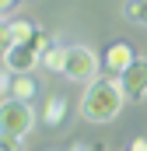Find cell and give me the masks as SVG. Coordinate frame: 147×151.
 <instances>
[{
	"label": "cell",
	"mask_w": 147,
	"mask_h": 151,
	"mask_svg": "<svg viewBox=\"0 0 147 151\" xmlns=\"http://www.w3.org/2000/svg\"><path fill=\"white\" fill-rule=\"evenodd\" d=\"M126 151H147V137H137V141H130V148Z\"/></svg>",
	"instance_id": "14"
},
{
	"label": "cell",
	"mask_w": 147,
	"mask_h": 151,
	"mask_svg": "<svg viewBox=\"0 0 147 151\" xmlns=\"http://www.w3.org/2000/svg\"><path fill=\"white\" fill-rule=\"evenodd\" d=\"M67 113H70V102L63 95H49L46 99V109H42V123L46 127H60L67 119Z\"/></svg>",
	"instance_id": "7"
},
{
	"label": "cell",
	"mask_w": 147,
	"mask_h": 151,
	"mask_svg": "<svg viewBox=\"0 0 147 151\" xmlns=\"http://www.w3.org/2000/svg\"><path fill=\"white\" fill-rule=\"evenodd\" d=\"M98 67H102V60L95 56V49H88V46H67L60 74L67 81H77V84H91L98 77Z\"/></svg>",
	"instance_id": "3"
},
{
	"label": "cell",
	"mask_w": 147,
	"mask_h": 151,
	"mask_svg": "<svg viewBox=\"0 0 147 151\" xmlns=\"http://www.w3.org/2000/svg\"><path fill=\"white\" fill-rule=\"evenodd\" d=\"M35 95H39L35 77H28V74H14V77H11V95H7V99H21V102H32Z\"/></svg>",
	"instance_id": "8"
},
{
	"label": "cell",
	"mask_w": 147,
	"mask_h": 151,
	"mask_svg": "<svg viewBox=\"0 0 147 151\" xmlns=\"http://www.w3.org/2000/svg\"><path fill=\"white\" fill-rule=\"evenodd\" d=\"M21 0H0V14H7V11H14Z\"/></svg>",
	"instance_id": "15"
},
{
	"label": "cell",
	"mask_w": 147,
	"mask_h": 151,
	"mask_svg": "<svg viewBox=\"0 0 147 151\" xmlns=\"http://www.w3.org/2000/svg\"><path fill=\"white\" fill-rule=\"evenodd\" d=\"M14 46V35H11V21H0V56Z\"/></svg>",
	"instance_id": "12"
},
{
	"label": "cell",
	"mask_w": 147,
	"mask_h": 151,
	"mask_svg": "<svg viewBox=\"0 0 147 151\" xmlns=\"http://www.w3.org/2000/svg\"><path fill=\"white\" fill-rule=\"evenodd\" d=\"M123 14H126V21L147 28V0H126L123 4Z\"/></svg>",
	"instance_id": "10"
},
{
	"label": "cell",
	"mask_w": 147,
	"mask_h": 151,
	"mask_svg": "<svg viewBox=\"0 0 147 151\" xmlns=\"http://www.w3.org/2000/svg\"><path fill=\"white\" fill-rule=\"evenodd\" d=\"M70 151H91V148H84V144H74V148Z\"/></svg>",
	"instance_id": "17"
},
{
	"label": "cell",
	"mask_w": 147,
	"mask_h": 151,
	"mask_svg": "<svg viewBox=\"0 0 147 151\" xmlns=\"http://www.w3.org/2000/svg\"><path fill=\"white\" fill-rule=\"evenodd\" d=\"M11 70H7V67H4V70H0V99H7V95H11Z\"/></svg>",
	"instance_id": "13"
},
{
	"label": "cell",
	"mask_w": 147,
	"mask_h": 151,
	"mask_svg": "<svg viewBox=\"0 0 147 151\" xmlns=\"http://www.w3.org/2000/svg\"><path fill=\"white\" fill-rule=\"evenodd\" d=\"M63 53H67V46H49V49H42V56H39V67H46V70H63Z\"/></svg>",
	"instance_id": "9"
},
{
	"label": "cell",
	"mask_w": 147,
	"mask_h": 151,
	"mask_svg": "<svg viewBox=\"0 0 147 151\" xmlns=\"http://www.w3.org/2000/svg\"><path fill=\"white\" fill-rule=\"evenodd\" d=\"M35 21H28V18H18V21H11V35H14V42H32L35 39Z\"/></svg>",
	"instance_id": "11"
},
{
	"label": "cell",
	"mask_w": 147,
	"mask_h": 151,
	"mask_svg": "<svg viewBox=\"0 0 147 151\" xmlns=\"http://www.w3.org/2000/svg\"><path fill=\"white\" fill-rule=\"evenodd\" d=\"M39 56H42V53H39L32 42H14V46L4 53V67H7L11 74H32L39 67Z\"/></svg>",
	"instance_id": "5"
},
{
	"label": "cell",
	"mask_w": 147,
	"mask_h": 151,
	"mask_svg": "<svg viewBox=\"0 0 147 151\" xmlns=\"http://www.w3.org/2000/svg\"><path fill=\"white\" fill-rule=\"evenodd\" d=\"M119 88H123L126 102H140L147 95V56H137V60L119 74Z\"/></svg>",
	"instance_id": "4"
},
{
	"label": "cell",
	"mask_w": 147,
	"mask_h": 151,
	"mask_svg": "<svg viewBox=\"0 0 147 151\" xmlns=\"http://www.w3.org/2000/svg\"><path fill=\"white\" fill-rule=\"evenodd\" d=\"M0 151H14V148H11V144H7V141H0Z\"/></svg>",
	"instance_id": "16"
},
{
	"label": "cell",
	"mask_w": 147,
	"mask_h": 151,
	"mask_svg": "<svg viewBox=\"0 0 147 151\" xmlns=\"http://www.w3.org/2000/svg\"><path fill=\"white\" fill-rule=\"evenodd\" d=\"M123 106H126V95L119 88V77L105 74V77H95L88 84V91L81 99V116L88 123H112L123 113Z\"/></svg>",
	"instance_id": "1"
},
{
	"label": "cell",
	"mask_w": 147,
	"mask_h": 151,
	"mask_svg": "<svg viewBox=\"0 0 147 151\" xmlns=\"http://www.w3.org/2000/svg\"><path fill=\"white\" fill-rule=\"evenodd\" d=\"M137 60V49L130 46V42H112L109 49H105V56H102V67H105V74H112V77H119L130 63Z\"/></svg>",
	"instance_id": "6"
},
{
	"label": "cell",
	"mask_w": 147,
	"mask_h": 151,
	"mask_svg": "<svg viewBox=\"0 0 147 151\" xmlns=\"http://www.w3.org/2000/svg\"><path fill=\"white\" fill-rule=\"evenodd\" d=\"M35 127V109L32 102H21V99H0V137H14V141H25Z\"/></svg>",
	"instance_id": "2"
}]
</instances>
